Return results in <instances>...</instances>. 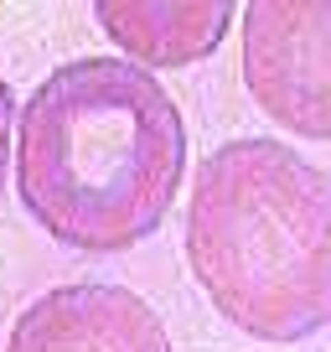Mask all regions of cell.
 I'll use <instances>...</instances> for the list:
<instances>
[{
	"mask_svg": "<svg viewBox=\"0 0 331 352\" xmlns=\"http://www.w3.org/2000/svg\"><path fill=\"white\" fill-rule=\"evenodd\" d=\"M21 208L52 243L114 259L145 243L187 182V120L124 57H73L26 94L11 130Z\"/></svg>",
	"mask_w": 331,
	"mask_h": 352,
	"instance_id": "obj_1",
	"label": "cell"
},
{
	"mask_svg": "<svg viewBox=\"0 0 331 352\" xmlns=\"http://www.w3.org/2000/svg\"><path fill=\"white\" fill-rule=\"evenodd\" d=\"M192 280L243 337L295 347L331 321V182L275 135H238L192 176Z\"/></svg>",
	"mask_w": 331,
	"mask_h": 352,
	"instance_id": "obj_2",
	"label": "cell"
},
{
	"mask_svg": "<svg viewBox=\"0 0 331 352\" xmlns=\"http://www.w3.org/2000/svg\"><path fill=\"white\" fill-rule=\"evenodd\" d=\"M243 11V83L300 140H331V6L254 0Z\"/></svg>",
	"mask_w": 331,
	"mask_h": 352,
	"instance_id": "obj_3",
	"label": "cell"
},
{
	"mask_svg": "<svg viewBox=\"0 0 331 352\" xmlns=\"http://www.w3.org/2000/svg\"><path fill=\"white\" fill-rule=\"evenodd\" d=\"M0 352H176L161 311L130 285H52L11 321Z\"/></svg>",
	"mask_w": 331,
	"mask_h": 352,
	"instance_id": "obj_4",
	"label": "cell"
},
{
	"mask_svg": "<svg viewBox=\"0 0 331 352\" xmlns=\"http://www.w3.org/2000/svg\"><path fill=\"white\" fill-rule=\"evenodd\" d=\"M93 21L124 52V63L145 67H192L222 47L238 21L233 0H93Z\"/></svg>",
	"mask_w": 331,
	"mask_h": 352,
	"instance_id": "obj_5",
	"label": "cell"
},
{
	"mask_svg": "<svg viewBox=\"0 0 331 352\" xmlns=\"http://www.w3.org/2000/svg\"><path fill=\"white\" fill-rule=\"evenodd\" d=\"M11 130H16V94L0 73V187H5V171H11Z\"/></svg>",
	"mask_w": 331,
	"mask_h": 352,
	"instance_id": "obj_6",
	"label": "cell"
}]
</instances>
